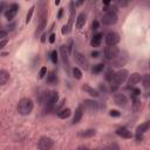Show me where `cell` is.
I'll return each instance as SVG.
<instances>
[{"mask_svg": "<svg viewBox=\"0 0 150 150\" xmlns=\"http://www.w3.org/2000/svg\"><path fill=\"white\" fill-rule=\"evenodd\" d=\"M60 1H61V0H55V5H59V4H60Z\"/></svg>", "mask_w": 150, "mask_h": 150, "instance_id": "cell-50", "label": "cell"}, {"mask_svg": "<svg viewBox=\"0 0 150 150\" xmlns=\"http://www.w3.org/2000/svg\"><path fill=\"white\" fill-rule=\"evenodd\" d=\"M118 53H120V49H118V47H116V45L115 46H108L104 49V56L108 60H114L118 55Z\"/></svg>", "mask_w": 150, "mask_h": 150, "instance_id": "cell-7", "label": "cell"}, {"mask_svg": "<svg viewBox=\"0 0 150 150\" xmlns=\"http://www.w3.org/2000/svg\"><path fill=\"white\" fill-rule=\"evenodd\" d=\"M62 14H63V8H60V10H59V13H57V19H59V20L62 18Z\"/></svg>", "mask_w": 150, "mask_h": 150, "instance_id": "cell-43", "label": "cell"}, {"mask_svg": "<svg viewBox=\"0 0 150 150\" xmlns=\"http://www.w3.org/2000/svg\"><path fill=\"white\" fill-rule=\"evenodd\" d=\"M128 75H129V73H128V70H125V69H120L118 71L114 73L113 79L110 80V89H111L113 92H116V90L120 88V86L127 80Z\"/></svg>", "mask_w": 150, "mask_h": 150, "instance_id": "cell-1", "label": "cell"}, {"mask_svg": "<svg viewBox=\"0 0 150 150\" xmlns=\"http://www.w3.org/2000/svg\"><path fill=\"white\" fill-rule=\"evenodd\" d=\"M78 149H87V146H86V145H81V146H79Z\"/></svg>", "mask_w": 150, "mask_h": 150, "instance_id": "cell-49", "label": "cell"}, {"mask_svg": "<svg viewBox=\"0 0 150 150\" xmlns=\"http://www.w3.org/2000/svg\"><path fill=\"white\" fill-rule=\"evenodd\" d=\"M59 82V79H57V75L55 74V71H49L48 75H47V79H46V83L47 85H50V86H54Z\"/></svg>", "mask_w": 150, "mask_h": 150, "instance_id": "cell-19", "label": "cell"}, {"mask_svg": "<svg viewBox=\"0 0 150 150\" xmlns=\"http://www.w3.org/2000/svg\"><path fill=\"white\" fill-rule=\"evenodd\" d=\"M60 56L62 59V62H63V67L66 69L67 73H69V69H70V63H69V57H68V50H67V46L62 45L60 46Z\"/></svg>", "mask_w": 150, "mask_h": 150, "instance_id": "cell-5", "label": "cell"}, {"mask_svg": "<svg viewBox=\"0 0 150 150\" xmlns=\"http://www.w3.org/2000/svg\"><path fill=\"white\" fill-rule=\"evenodd\" d=\"M149 128H150V122H144L136 128V134H144L149 130Z\"/></svg>", "mask_w": 150, "mask_h": 150, "instance_id": "cell-26", "label": "cell"}, {"mask_svg": "<svg viewBox=\"0 0 150 150\" xmlns=\"http://www.w3.org/2000/svg\"><path fill=\"white\" fill-rule=\"evenodd\" d=\"M70 115H71V110L69 108H64V109H61L60 111H57V117L62 118V120L68 118Z\"/></svg>", "mask_w": 150, "mask_h": 150, "instance_id": "cell-25", "label": "cell"}, {"mask_svg": "<svg viewBox=\"0 0 150 150\" xmlns=\"http://www.w3.org/2000/svg\"><path fill=\"white\" fill-rule=\"evenodd\" d=\"M113 75H114V71H113V69H109V70L107 71V74H106V80L110 82V80L113 79Z\"/></svg>", "mask_w": 150, "mask_h": 150, "instance_id": "cell-33", "label": "cell"}, {"mask_svg": "<svg viewBox=\"0 0 150 150\" xmlns=\"http://www.w3.org/2000/svg\"><path fill=\"white\" fill-rule=\"evenodd\" d=\"M83 108H82V106H79L78 107V109L75 110V113H74V117H73V124H78V123H80V121L82 120V117H83Z\"/></svg>", "mask_w": 150, "mask_h": 150, "instance_id": "cell-17", "label": "cell"}, {"mask_svg": "<svg viewBox=\"0 0 150 150\" xmlns=\"http://www.w3.org/2000/svg\"><path fill=\"white\" fill-rule=\"evenodd\" d=\"M8 43V40L5 38V39H3V40H0V50L1 49H4L5 48V46Z\"/></svg>", "mask_w": 150, "mask_h": 150, "instance_id": "cell-37", "label": "cell"}, {"mask_svg": "<svg viewBox=\"0 0 150 150\" xmlns=\"http://www.w3.org/2000/svg\"><path fill=\"white\" fill-rule=\"evenodd\" d=\"M96 134L95 129H86V130H81L79 131V136L82 138H88V137H93Z\"/></svg>", "mask_w": 150, "mask_h": 150, "instance_id": "cell-23", "label": "cell"}, {"mask_svg": "<svg viewBox=\"0 0 150 150\" xmlns=\"http://www.w3.org/2000/svg\"><path fill=\"white\" fill-rule=\"evenodd\" d=\"M102 38H103V35H102L101 33L95 34V35L92 38L90 45H92L93 47H100V45H101V42H102Z\"/></svg>", "mask_w": 150, "mask_h": 150, "instance_id": "cell-24", "label": "cell"}, {"mask_svg": "<svg viewBox=\"0 0 150 150\" xmlns=\"http://www.w3.org/2000/svg\"><path fill=\"white\" fill-rule=\"evenodd\" d=\"M132 106H134V110H135V111H137V110L141 108V103H139V101H138L137 99H134V103H132Z\"/></svg>", "mask_w": 150, "mask_h": 150, "instance_id": "cell-34", "label": "cell"}, {"mask_svg": "<svg viewBox=\"0 0 150 150\" xmlns=\"http://www.w3.org/2000/svg\"><path fill=\"white\" fill-rule=\"evenodd\" d=\"M47 15H48V14L42 15V17L39 18V24H38V28H36V31H35V36H38V35L46 28V26H47Z\"/></svg>", "mask_w": 150, "mask_h": 150, "instance_id": "cell-15", "label": "cell"}, {"mask_svg": "<svg viewBox=\"0 0 150 150\" xmlns=\"http://www.w3.org/2000/svg\"><path fill=\"white\" fill-rule=\"evenodd\" d=\"M139 81H141V74L139 73H132L128 79V86L134 88Z\"/></svg>", "mask_w": 150, "mask_h": 150, "instance_id": "cell-16", "label": "cell"}, {"mask_svg": "<svg viewBox=\"0 0 150 150\" xmlns=\"http://www.w3.org/2000/svg\"><path fill=\"white\" fill-rule=\"evenodd\" d=\"M130 1H131V0H118V5L121 7H127Z\"/></svg>", "mask_w": 150, "mask_h": 150, "instance_id": "cell-35", "label": "cell"}, {"mask_svg": "<svg viewBox=\"0 0 150 150\" xmlns=\"http://www.w3.org/2000/svg\"><path fill=\"white\" fill-rule=\"evenodd\" d=\"M73 57H74L75 62H76V64L80 66L82 69H85V70L89 69V61H88V59L83 54H81L80 52L75 50V52H73Z\"/></svg>", "mask_w": 150, "mask_h": 150, "instance_id": "cell-3", "label": "cell"}, {"mask_svg": "<svg viewBox=\"0 0 150 150\" xmlns=\"http://www.w3.org/2000/svg\"><path fill=\"white\" fill-rule=\"evenodd\" d=\"M127 61H128V56L125 55V54H122L121 52L118 53V55L113 60V63H111V66L113 67H116V68H118V67H122V66H124L125 63H127Z\"/></svg>", "mask_w": 150, "mask_h": 150, "instance_id": "cell-10", "label": "cell"}, {"mask_svg": "<svg viewBox=\"0 0 150 150\" xmlns=\"http://www.w3.org/2000/svg\"><path fill=\"white\" fill-rule=\"evenodd\" d=\"M99 90H100L101 93H103V94H107V93H108V89H107L106 85H103V83H100V85H99Z\"/></svg>", "mask_w": 150, "mask_h": 150, "instance_id": "cell-36", "label": "cell"}, {"mask_svg": "<svg viewBox=\"0 0 150 150\" xmlns=\"http://www.w3.org/2000/svg\"><path fill=\"white\" fill-rule=\"evenodd\" d=\"M83 3H86V0H78L76 4H75V5H76V6H81Z\"/></svg>", "mask_w": 150, "mask_h": 150, "instance_id": "cell-46", "label": "cell"}, {"mask_svg": "<svg viewBox=\"0 0 150 150\" xmlns=\"http://www.w3.org/2000/svg\"><path fill=\"white\" fill-rule=\"evenodd\" d=\"M34 10H35V6H32V7L28 10V13H27V15H26V24H28V22L32 20V17H33Z\"/></svg>", "mask_w": 150, "mask_h": 150, "instance_id": "cell-30", "label": "cell"}, {"mask_svg": "<svg viewBox=\"0 0 150 150\" xmlns=\"http://www.w3.org/2000/svg\"><path fill=\"white\" fill-rule=\"evenodd\" d=\"M10 80V73L5 69H0V86H4Z\"/></svg>", "mask_w": 150, "mask_h": 150, "instance_id": "cell-20", "label": "cell"}, {"mask_svg": "<svg viewBox=\"0 0 150 150\" xmlns=\"http://www.w3.org/2000/svg\"><path fill=\"white\" fill-rule=\"evenodd\" d=\"M83 107L90 114H96L97 110H99V103L96 101H93V100H85L83 101Z\"/></svg>", "mask_w": 150, "mask_h": 150, "instance_id": "cell-8", "label": "cell"}, {"mask_svg": "<svg viewBox=\"0 0 150 150\" xmlns=\"http://www.w3.org/2000/svg\"><path fill=\"white\" fill-rule=\"evenodd\" d=\"M55 38H56V36H55V34H54V33H52V34L49 35V42H50V43H54V42H55Z\"/></svg>", "mask_w": 150, "mask_h": 150, "instance_id": "cell-41", "label": "cell"}, {"mask_svg": "<svg viewBox=\"0 0 150 150\" xmlns=\"http://www.w3.org/2000/svg\"><path fill=\"white\" fill-rule=\"evenodd\" d=\"M18 10H19V5L18 4H12L11 6H10V8L5 12V17H6V19L7 20H13L14 19V17L17 15V13H18Z\"/></svg>", "mask_w": 150, "mask_h": 150, "instance_id": "cell-12", "label": "cell"}, {"mask_svg": "<svg viewBox=\"0 0 150 150\" xmlns=\"http://www.w3.org/2000/svg\"><path fill=\"white\" fill-rule=\"evenodd\" d=\"M99 27H100L99 21H97V20H94V21H93V24H92V29H93V31H97V29H99Z\"/></svg>", "mask_w": 150, "mask_h": 150, "instance_id": "cell-39", "label": "cell"}, {"mask_svg": "<svg viewBox=\"0 0 150 150\" xmlns=\"http://www.w3.org/2000/svg\"><path fill=\"white\" fill-rule=\"evenodd\" d=\"M104 40H106L107 46H115V45H117L120 42V35L117 33H115V32H109L106 35Z\"/></svg>", "mask_w": 150, "mask_h": 150, "instance_id": "cell-9", "label": "cell"}, {"mask_svg": "<svg viewBox=\"0 0 150 150\" xmlns=\"http://www.w3.org/2000/svg\"><path fill=\"white\" fill-rule=\"evenodd\" d=\"M109 115L111 117H118V116H121V113L118 110H110L109 111Z\"/></svg>", "mask_w": 150, "mask_h": 150, "instance_id": "cell-38", "label": "cell"}, {"mask_svg": "<svg viewBox=\"0 0 150 150\" xmlns=\"http://www.w3.org/2000/svg\"><path fill=\"white\" fill-rule=\"evenodd\" d=\"M54 145V142L50 137H47V136H42L40 137V139L38 141V148L40 150H48L50 149L52 146Z\"/></svg>", "mask_w": 150, "mask_h": 150, "instance_id": "cell-6", "label": "cell"}, {"mask_svg": "<svg viewBox=\"0 0 150 150\" xmlns=\"http://www.w3.org/2000/svg\"><path fill=\"white\" fill-rule=\"evenodd\" d=\"M50 60H52V62H53L54 64L57 63V61H59V53H57L56 50H53V52L50 53Z\"/></svg>", "mask_w": 150, "mask_h": 150, "instance_id": "cell-31", "label": "cell"}, {"mask_svg": "<svg viewBox=\"0 0 150 150\" xmlns=\"http://www.w3.org/2000/svg\"><path fill=\"white\" fill-rule=\"evenodd\" d=\"M5 38H7V32L0 29V40H3V39H5Z\"/></svg>", "mask_w": 150, "mask_h": 150, "instance_id": "cell-40", "label": "cell"}, {"mask_svg": "<svg viewBox=\"0 0 150 150\" xmlns=\"http://www.w3.org/2000/svg\"><path fill=\"white\" fill-rule=\"evenodd\" d=\"M82 89L86 92V93H88L90 96H93V97H99V95H100V93L96 90V89H94V88H92L88 83H85L83 86H82Z\"/></svg>", "mask_w": 150, "mask_h": 150, "instance_id": "cell-21", "label": "cell"}, {"mask_svg": "<svg viewBox=\"0 0 150 150\" xmlns=\"http://www.w3.org/2000/svg\"><path fill=\"white\" fill-rule=\"evenodd\" d=\"M117 14L116 12H113V11H108L106 14H103L102 17V22L107 26H113L117 22Z\"/></svg>", "mask_w": 150, "mask_h": 150, "instance_id": "cell-4", "label": "cell"}, {"mask_svg": "<svg viewBox=\"0 0 150 150\" xmlns=\"http://www.w3.org/2000/svg\"><path fill=\"white\" fill-rule=\"evenodd\" d=\"M141 80L143 82V87L145 89H149L150 88V75L149 74H145L143 76H141Z\"/></svg>", "mask_w": 150, "mask_h": 150, "instance_id": "cell-27", "label": "cell"}, {"mask_svg": "<svg viewBox=\"0 0 150 150\" xmlns=\"http://www.w3.org/2000/svg\"><path fill=\"white\" fill-rule=\"evenodd\" d=\"M33 108H34V103H33V101H32L31 99H28V97L21 99V100L19 101V103H18V113H19L20 115H22V116L29 115V114L32 113Z\"/></svg>", "mask_w": 150, "mask_h": 150, "instance_id": "cell-2", "label": "cell"}, {"mask_svg": "<svg viewBox=\"0 0 150 150\" xmlns=\"http://www.w3.org/2000/svg\"><path fill=\"white\" fill-rule=\"evenodd\" d=\"M102 1H103V4H104V5H109L111 0H102Z\"/></svg>", "mask_w": 150, "mask_h": 150, "instance_id": "cell-47", "label": "cell"}, {"mask_svg": "<svg viewBox=\"0 0 150 150\" xmlns=\"http://www.w3.org/2000/svg\"><path fill=\"white\" fill-rule=\"evenodd\" d=\"M106 148H107V149H120V146H118L117 144H109V145H107Z\"/></svg>", "mask_w": 150, "mask_h": 150, "instance_id": "cell-42", "label": "cell"}, {"mask_svg": "<svg viewBox=\"0 0 150 150\" xmlns=\"http://www.w3.org/2000/svg\"><path fill=\"white\" fill-rule=\"evenodd\" d=\"M46 75H47V68L46 67H42L40 69V71H39V79H43Z\"/></svg>", "mask_w": 150, "mask_h": 150, "instance_id": "cell-32", "label": "cell"}, {"mask_svg": "<svg viewBox=\"0 0 150 150\" xmlns=\"http://www.w3.org/2000/svg\"><path fill=\"white\" fill-rule=\"evenodd\" d=\"M104 68H106V66H104L103 63H97V64H95V66L92 68V73H93V74H100L101 71L104 70Z\"/></svg>", "mask_w": 150, "mask_h": 150, "instance_id": "cell-28", "label": "cell"}, {"mask_svg": "<svg viewBox=\"0 0 150 150\" xmlns=\"http://www.w3.org/2000/svg\"><path fill=\"white\" fill-rule=\"evenodd\" d=\"M38 19L42 15L48 14V0H39V4H38Z\"/></svg>", "mask_w": 150, "mask_h": 150, "instance_id": "cell-11", "label": "cell"}, {"mask_svg": "<svg viewBox=\"0 0 150 150\" xmlns=\"http://www.w3.org/2000/svg\"><path fill=\"white\" fill-rule=\"evenodd\" d=\"M86 21H87V15H86L85 13H80V14L78 15V18H76V28H78V29L82 28V27L85 26Z\"/></svg>", "mask_w": 150, "mask_h": 150, "instance_id": "cell-22", "label": "cell"}, {"mask_svg": "<svg viewBox=\"0 0 150 150\" xmlns=\"http://www.w3.org/2000/svg\"><path fill=\"white\" fill-rule=\"evenodd\" d=\"M132 94H134L135 96H137V95H139V94H141V90H139V89H137V88H135V89H132Z\"/></svg>", "mask_w": 150, "mask_h": 150, "instance_id": "cell-44", "label": "cell"}, {"mask_svg": "<svg viewBox=\"0 0 150 150\" xmlns=\"http://www.w3.org/2000/svg\"><path fill=\"white\" fill-rule=\"evenodd\" d=\"M116 135L120 136V137H122V138H127V139L132 138V132H131L129 129L124 128V127L118 128V129L116 130Z\"/></svg>", "mask_w": 150, "mask_h": 150, "instance_id": "cell-18", "label": "cell"}, {"mask_svg": "<svg viewBox=\"0 0 150 150\" xmlns=\"http://www.w3.org/2000/svg\"><path fill=\"white\" fill-rule=\"evenodd\" d=\"M74 17H75V11L70 12V17H69V21H68V24H67V25H64V26L62 27V29H61V33H62L63 35H67V34H69V33H70L71 27H73Z\"/></svg>", "mask_w": 150, "mask_h": 150, "instance_id": "cell-13", "label": "cell"}, {"mask_svg": "<svg viewBox=\"0 0 150 150\" xmlns=\"http://www.w3.org/2000/svg\"><path fill=\"white\" fill-rule=\"evenodd\" d=\"M41 41H42V42H45V41H46V34H43V35H42V39H41Z\"/></svg>", "mask_w": 150, "mask_h": 150, "instance_id": "cell-48", "label": "cell"}, {"mask_svg": "<svg viewBox=\"0 0 150 150\" xmlns=\"http://www.w3.org/2000/svg\"><path fill=\"white\" fill-rule=\"evenodd\" d=\"M114 101H115V103L117 104V106H120V107H125L127 106V103H128V100H127V96L124 95V94H122V93H117V94H115V96H114Z\"/></svg>", "mask_w": 150, "mask_h": 150, "instance_id": "cell-14", "label": "cell"}, {"mask_svg": "<svg viewBox=\"0 0 150 150\" xmlns=\"http://www.w3.org/2000/svg\"><path fill=\"white\" fill-rule=\"evenodd\" d=\"M71 73H73L74 79H76V80H81V79H82V71L80 70V68L74 67V68L71 69Z\"/></svg>", "mask_w": 150, "mask_h": 150, "instance_id": "cell-29", "label": "cell"}, {"mask_svg": "<svg viewBox=\"0 0 150 150\" xmlns=\"http://www.w3.org/2000/svg\"><path fill=\"white\" fill-rule=\"evenodd\" d=\"M99 55H100V53H99L97 50H93V52H92V56H93V57H99Z\"/></svg>", "mask_w": 150, "mask_h": 150, "instance_id": "cell-45", "label": "cell"}]
</instances>
